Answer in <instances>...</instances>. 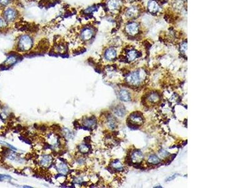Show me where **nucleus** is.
I'll use <instances>...</instances> for the list:
<instances>
[{
    "instance_id": "nucleus-14",
    "label": "nucleus",
    "mask_w": 250,
    "mask_h": 188,
    "mask_svg": "<svg viewBox=\"0 0 250 188\" xmlns=\"http://www.w3.org/2000/svg\"><path fill=\"white\" fill-rule=\"evenodd\" d=\"M127 58L129 61H133L138 57V53L137 50H130L127 53Z\"/></svg>"
},
{
    "instance_id": "nucleus-26",
    "label": "nucleus",
    "mask_w": 250,
    "mask_h": 188,
    "mask_svg": "<svg viewBox=\"0 0 250 188\" xmlns=\"http://www.w3.org/2000/svg\"><path fill=\"white\" fill-rule=\"evenodd\" d=\"M12 179L10 176H6V175H0V180H3L5 179Z\"/></svg>"
},
{
    "instance_id": "nucleus-12",
    "label": "nucleus",
    "mask_w": 250,
    "mask_h": 188,
    "mask_svg": "<svg viewBox=\"0 0 250 188\" xmlns=\"http://www.w3.org/2000/svg\"><path fill=\"white\" fill-rule=\"evenodd\" d=\"M51 162H52V157L50 156H45L43 157L42 159L40 161V164L42 166L48 167L51 164Z\"/></svg>"
},
{
    "instance_id": "nucleus-9",
    "label": "nucleus",
    "mask_w": 250,
    "mask_h": 188,
    "mask_svg": "<svg viewBox=\"0 0 250 188\" xmlns=\"http://www.w3.org/2000/svg\"><path fill=\"white\" fill-rule=\"evenodd\" d=\"M143 159V154L141 151H135L131 156L132 161L134 163H140Z\"/></svg>"
},
{
    "instance_id": "nucleus-2",
    "label": "nucleus",
    "mask_w": 250,
    "mask_h": 188,
    "mask_svg": "<svg viewBox=\"0 0 250 188\" xmlns=\"http://www.w3.org/2000/svg\"><path fill=\"white\" fill-rule=\"evenodd\" d=\"M33 46V40L28 35L22 36L18 43V47L21 51H27Z\"/></svg>"
},
{
    "instance_id": "nucleus-28",
    "label": "nucleus",
    "mask_w": 250,
    "mask_h": 188,
    "mask_svg": "<svg viewBox=\"0 0 250 188\" xmlns=\"http://www.w3.org/2000/svg\"><path fill=\"white\" fill-rule=\"evenodd\" d=\"M177 175H178V174H174V175L173 176L170 177V178H169L167 179V180H168V181H169V180H173V179H175L176 176H177Z\"/></svg>"
},
{
    "instance_id": "nucleus-3",
    "label": "nucleus",
    "mask_w": 250,
    "mask_h": 188,
    "mask_svg": "<svg viewBox=\"0 0 250 188\" xmlns=\"http://www.w3.org/2000/svg\"><path fill=\"white\" fill-rule=\"evenodd\" d=\"M17 13L16 10L12 8H7L4 12V18L6 21L12 22L16 19Z\"/></svg>"
},
{
    "instance_id": "nucleus-11",
    "label": "nucleus",
    "mask_w": 250,
    "mask_h": 188,
    "mask_svg": "<svg viewBox=\"0 0 250 188\" xmlns=\"http://www.w3.org/2000/svg\"><path fill=\"white\" fill-rule=\"evenodd\" d=\"M120 98L124 102L130 101V94L126 90H121L120 92Z\"/></svg>"
},
{
    "instance_id": "nucleus-23",
    "label": "nucleus",
    "mask_w": 250,
    "mask_h": 188,
    "mask_svg": "<svg viewBox=\"0 0 250 188\" xmlns=\"http://www.w3.org/2000/svg\"><path fill=\"white\" fill-rule=\"evenodd\" d=\"M180 49H181V51L182 53H183L184 54L186 53L187 51V43H183L182 45H181V48H180Z\"/></svg>"
},
{
    "instance_id": "nucleus-7",
    "label": "nucleus",
    "mask_w": 250,
    "mask_h": 188,
    "mask_svg": "<svg viewBox=\"0 0 250 188\" xmlns=\"http://www.w3.org/2000/svg\"><path fill=\"white\" fill-rule=\"evenodd\" d=\"M105 57L107 60H113L114 59H115L116 57V50L113 48H109V49L106 50Z\"/></svg>"
},
{
    "instance_id": "nucleus-27",
    "label": "nucleus",
    "mask_w": 250,
    "mask_h": 188,
    "mask_svg": "<svg viewBox=\"0 0 250 188\" xmlns=\"http://www.w3.org/2000/svg\"><path fill=\"white\" fill-rule=\"evenodd\" d=\"M94 10H95V8L94 7H90V8H89L88 9H87L85 12H86V13H91V12H93V11H94Z\"/></svg>"
},
{
    "instance_id": "nucleus-18",
    "label": "nucleus",
    "mask_w": 250,
    "mask_h": 188,
    "mask_svg": "<svg viewBox=\"0 0 250 188\" xmlns=\"http://www.w3.org/2000/svg\"><path fill=\"white\" fill-rule=\"evenodd\" d=\"M57 168H58V170L59 171V172L61 173V174H67L68 171V167L67 166V165L64 163H61L59 165H58Z\"/></svg>"
},
{
    "instance_id": "nucleus-16",
    "label": "nucleus",
    "mask_w": 250,
    "mask_h": 188,
    "mask_svg": "<svg viewBox=\"0 0 250 188\" xmlns=\"http://www.w3.org/2000/svg\"><path fill=\"white\" fill-rule=\"evenodd\" d=\"M137 13H138L137 8L135 6H132L126 11V14L128 17L131 18V17H133V16H135L136 14H137Z\"/></svg>"
},
{
    "instance_id": "nucleus-25",
    "label": "nucleus",
    "mask_w": 250,
    "mask_h": 188,
    "mask_svg": "<svg viewBox=\"0 0 250 188\" xmlns=\"http://www.w3.org/2000/svg\"><path fill=\"white\" fill-rule=\"evenodd\" d=\"M11 0H0V4L3 6H7L10 4Z\"/></svg>"
},
{
    "instance_id": "nucleus-17",
    "label": "nucleus",
    "mask_w": 250,
    "mask_h": 188,
    "mask_svg": "<svg viewBox=\"0 0 250 188\" xmlns=\"http://www.w3.org/2000/svg\"><path fill=\"white\" fill-rule=\"evenodd\" d=\"M115 113L118 116L123 117L125 115V113H126V110H125L123 106L120 105V106H118L115 109Z\"/></svg>"
},
{
    "instance_id": "nucleus-10",
    "label": "nucleus",
    "mask_w": 250,
    "mask_h": 188,
    "mask_svg": "<svg viewBox=\"0 0 250 188\" xmlns=\"http://www.w3.org/2000/svg\"><path fill=\"white\" fill-rule=\"evenodd\" d=\"M148 7L149 12L151 13H156L157 12H158L160 9V6L157 4V3L153 1V0H151V1H149Z\"/></svg>"
},
{
    "instance_id": "nucleus-1",
    "label": "nucleus",
    "mask_w": 250,
    "mask_h": 188,
    "mask_svg": "<svg viewBox=\"0 0 250 188\" xmlns=\"http://www.w3.org/2000/svg\"><path fill=\"white\" fill-rule=\"evenodd\" d=\"M145 72L144 70H137L130 73L126 76V82L131 85H138L145 79Z\"/></svg>"
},
{
    "instance_id": "nucleus-13",
    "label": "nucleus",
    "mask_w": 250,
    "mask_h": 188,
    "mask_svg": "<svg viewBox=\"0 0 250 188\" xmlns=\"http://www.w3.org/2000/svg\"><path fill=\"white\" fill-rule=\"evenodd\" d=\"M160 95L156 92H152L148 97V100L151 103H156L160 100Z\"/></svg>"
},
{
    "instance_id": "nucleus-20",
    "label": "nucleus",
    "mask_w": 250,
    "mask_h": 188,
    "mask_svg": "<svg viewBox=\"0 0 250 188\" xmlns=\"http://www.w3.org/2000/svg\"><path fill=\"white\" fill-rule=\"evenodd\" d=\"M108 124L109 127L111 129H115L116 127V121L112 116H109L108 119Z\"/></svg>"
},
{
    "instance_id": "nucleus-6",
    "label": "nucleus",
    "mask_w": 250,
    "mask_h": 188,
    "mask_svg": "<svg viewBox=\"0 0 250 188\" xmlns=\"http://www.w3.org/2000/svg\"><path fill=\"white\" fill-rule=\"evenodd\" d=\"M126 30L129 35H135L136 34L138 33L139 31L138 25L137 23H135V22H132V23H130L126 25Z\"/></svg>"
},
{
    "instance_id": "nucleus-5",
    "label": "nucleus",
    "mask_w": 250,
    "mask_h": 188,
    "mask_svg": "<svg viewBox=\"0 0 250 188\" xmlns=\"http://www.w3.org/2000/svg\"><path fill=\"white\" fill-rule=\"evenodd\" d=\"M94 35L93 29L90 28H86L81 33V38L83 41H88L90 40Z\"/></svg>"
},
{
    "instance_id": "nucleus-24",
    "label": "nucleus",
    "mask_w": 250,
    "mask_h": 188,
    "mask_svg": "<svg viewBox=\"0 0 250 188\" xmlns=\"http://www.w3.org/2000/svg\"><path fill=\"white\" fill-rule=\"evenodd\" d=\"M6 25H7V24H6V20L4 19H3V18H0V28H5Z\"/></svg>"
},
{
    "instance_id": "nucleus-22",
    "label": "nucleus",
    "mask_w": 250,
    "mask_h": 188,
    "mask_svg": "<svg viewBox=\"0 0 250 188\" xmlns=\"http://www.w3.org/2000/svg\"><path fill=\"white\" fill-rule=\"evenodd\" d=\"M88 145L87 144H82L79 146L78 149L79 150V151L81 152H82L83 154L87 153L88 151H89V147L88 146Z\"/></svg>"
},
{
    "instance_id": "nucleus-8",
    "label": "nucleus",
    "mask_w": 250,
    "mask_h": 188,
    "mask_svg": "<svg viewBox=\"0 0 250 188\" xmlns=\"http://www.w3.org/2000/svg\"><path fill=\"white\" fill-rule=\"evenodd\" d=\"M107 6L109 10H117L119 9L120 6V0H108Z\"/></svg>"
},
{
    "instance_id": "nucleus-19",
    "label": "nucleus",
    "mask_w": 250,
    "mask_h": 188,
    "mask_svg": "<svg viewBox=\"0 0 250 188\" xmlns=\"http://www.w3.org/2000/svg\"><path fill=\"white\" fill-rule=\"evenodd\" d=\"M148 162L149 163H151L153 164H158L160 163V159L156 156L152 155V156H150L149 157Z\"/></svg>"
},
{
    "instance_id": "nucleus-21",
    "label": "nucleus",
    "mask_w": 250,
    "mask_h": 188,
    "mask_svg": "<svg viewBox=\"0 0 250 188\" xmlns=\"http://www.w3.org/2000/svg\"><path fill=\"white\" fill-rule=\"evenodd\" d=\"M112 166L118 171H121V170H123V169L122 164H121V163L119 161H116L115 162H113V163L112 164Z\"/></svg>"
},
{
    "instance_id": "nucleus-4",
    "label": "nucleus",
    "mask_w": 250,
    "mask_h": 188,
    "mask_svg": "<svg viewBox=\"0 0 250 188\" xmlns=\"http://www.w3.org/2000/svg\"><path fill=\"white\" fill-rule=\"evenodd\" d=\"M130 121L131 124L134 125H139L143 123V118L139 113L135 112L131 114L130 116Z\"/></svg>"
},
{
    "instance_id": "nucleus-15",
    "label": "nucleus",
    "mask_w": 250,
    "mask_h": 188,
    "mask_svg": "<svg viewBox=\"0 0 250 188\" xmlns=\"http://www.w3.org/2000/svg\"><path fill=\"white\" fill-rule=\"evenodd\" d=\"M17 62V58L15 56H14V55H10L8 57V58L6 59V60L4 64H5L6 67H8V66H12L13 65H14L15 63Z\"/></svg>"
}]
</instances>
